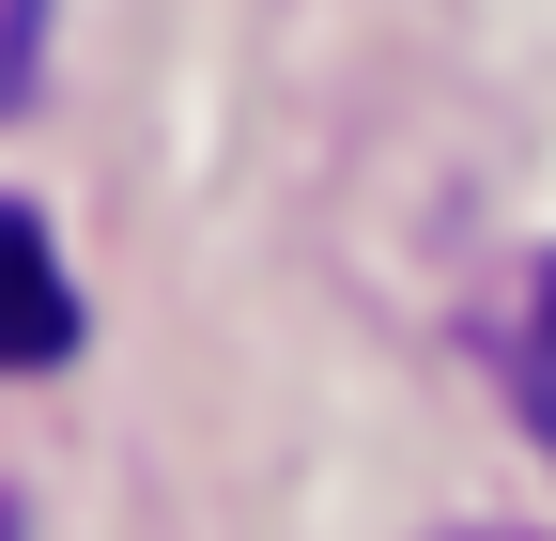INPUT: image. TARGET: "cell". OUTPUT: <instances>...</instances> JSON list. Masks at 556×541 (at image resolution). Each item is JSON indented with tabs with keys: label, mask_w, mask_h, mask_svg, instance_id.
<instances>
[{
	"label": "cell",
	"mask_w": 556,
	"mask_h": 541,
	"mask_svg": "<svg viewBox=\"0 0 556 541\" xmlns=\"http://www.w3.org/2000/svg\"><path fill=\"white\" fill-rule=\"evenodd\" d=\"M78 356V294H62V248L31 232V201H0V372Z\"/></svg>",
	"instance_id": "6da1fadb"
},
{
	"label": "cell",
	"mask_w": 556,
	"mask_h": 541,
	"mask_svg": "<svg viewBox=\"0 0 556 541\" xmlns=\"http://www.w3.org/2000/svg\"><path fill=\"white\" fill-rule=\"evenodd\" d=\"M526 402H541V433H556V263H541V294H526Z\"/></svg>",
	"instance_id": "7a4b0ae2"
},
{
	"label": "cell",
	"mask_w": 556,
	"mask_h": 541,
	"mask_svg": "<svg viewBox=\"0 0 556 541\" xmlns=\"http://www.w3.org/2000/svg\"><path fill=\"white\" fill-rule=\"evenodd\" d=\"M448 541H510V526H448Z\"/></svg>",
	"instance_id": "3957f363"
},
{
	"label": "cell",
	"mask_w": 556,
	"mask_h": 541,
	"mask_svg": "<svg viewBox=\"0 0 556 541\" xmlns=\"http://www.w3.org/2000/svg\"><path fill=\"white\" fill-rule=\"evenodd\" d=\"M0 541H16V511H0Z\"/></svg>",
	"instance_id": "277c9868"
}]
</instances>
